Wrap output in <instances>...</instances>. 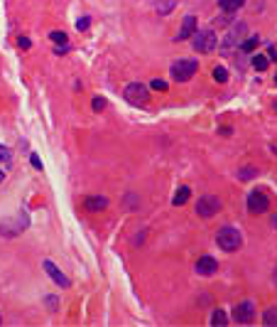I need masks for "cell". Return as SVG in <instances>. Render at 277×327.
<instances>
[{
	"mask_svg": "<svg viewBox=\"0 0 277 327\" xmlns=\"http://www.w3.org/2000/svg\"><path fill=\"white\" fill-rule=\"evenodd\" d=\"M91 106H93V111H103V108H106V101H103V98H101V96H96V98H93V103H91Z\"/></svg>",
	"mask_w": 277,
	"mask_h": 327,
	"instance_id": "24",
	"label": "cell"
},
{
	"mask_svg": "<svg viewBox=\"0 0 277 327\" xmlns=\"http://www.w3.org/2000/svg\"><path fill=\"white\" fill-rule=\"evenodd\" d=\"M253 66H255L258 71H265V69L270 66V59H267L265 54H255V57H253Z\"/></svg>",
	"mask_w": 277,
	"mask_h": 327,
	"instance_id": "19",
	"label": "cell"
},
{
	"mask_svg": "<svg viewBox=\"0 0 277 327\" xmlns=\"http://www.w3.org/2000/svg\"><path fill=\"white\" fill-rule=\"evenodd\" d=\"M49 40H52L54 45H69V37H66V32H64V30H54V32H49Z\"/></svg>",
	"mask_w": 277,
	"mask_h": 327,
	"instance_id": "17",
	"label": "cell"
},
{
	"mask_svg": "<svg viewBox=\"0 0 277 327\" xmlns=\"http://www.w3.org/2000/svg\"><path fill=\"white\" fill-rule=\"evenodd\" d=\"M275 283H277V268H275Z\"/></svg>",
	"mask_w": 277,
	"mask_h": 327,
	"instance_id": "32",
	"label": "cell"
},
{
	"mask_svg": "<svg viewBox=\"0 0 277 327\" xmlns=\"http://www.w3.org/2000/svg\"><path fill=\"white\" fill-rule=\"evenodd\" d=\"M218 271V261L211 259V256H201L199 261H196V273H201V276H214Z\"/></svg>",
	"mask_w": 277,
	"mask_h": 327,
	"instance_id": "12",
	"label": "cell"
},
{
	"mask_svg": "<svg viewBox=\"0 0 277 327\" xmlns=\"http://www.w3.org/2000/svg\"><path fill=\"white\" fill-rule=\"evenodd\" d=\"M27 227V214H17V219H10V222H3V224H0V236H17L22 229Z\"/></svg>",
	"mask_w": 277,
	"mask_h": 327,
	"instance_id": "8",
	"label": "cell"
},
{
	"mask_svg": "<svg viewBox=\"0 0 277 327\" xmlns=\"http://www.w3.org/2000/svg\"><path fill=\"white\" fill-rule=\"evenodd\" d=\"M167 10H172V3H165V5L160 8V15H162V13H167Z\"/></svg>",
	"mask_w": 277,
	"mask_h": 327,
	"instance_id": "29",
	"label": "cell"
},
{
	"mask_svg": "<svg viewBox=\"0 0 277 327\" xmlns=\"http://www.w3.org/2000/svg\"><path fill=\"white\" fill-rule=\"evenodd\" d=\"M150 89H154V91H167V82H165V79H152V82H150Z\"/></svg>",
	"mask_w": 277,
	"mask_h": 327,
	"instance_id": "22",
	"label": "cell"
},
{
	"mask_svg": "<svg viewBox=\"0 0 277 327\" xmlns=\"http://www.w3.org/2000/svg\"><path fill=\"white\" fill-rule=\"evenodd\" d=\"M123 96H125V101H128V103H133V106H145V103L150 101V91H147V86H145V84H140V82L128 84Z\"/></svg>",
	"mask_w": 277,
	"mask_h": 327,
	"instance_id": "4",
	"label": "cell"
},
{
	"mask_svg": "<svg viewBox=\"0 0 277 327\" xmlns=\"http://www.w3.org/2000/svg\"><path fill=\"white\" fill-rule=\"evenodd\" d=\"M262 322H265L267 327H275V325H277V308H267L265 315H262Z\"/></svg>",
	"mask_w": 277,
	"mask_h": 327,
	"instance_id": "18",
	"label": "cell"
},
{
	"mask_svg": "<svg viewBox=\"0 0 277 327\" xmlns=\"http://www.w3.org/2000/svg\"><path fill=\"white\" fill-rule=\"evenodd\" d=\"M238 177H241V180H253V177H255V167H243V170L238 172Z\"/></svg>",
	"mask_w": 277,
	"mask_h": 327,
	"instance_id": "23",
	"label": "cell"
},
{
	"mask_svg": "<svg viewBox=\"0 0 277 327\" xmlns=\"http://www.w3.org/2000/svg\"><path fill=\"white\" fill-rule=\"evenodd\" d=\"M189 195H191V190H189V187H179V190H177V195H174V199H172V204H174V207H182V204H186Z\"/></svg>",
	"mask_w": 277,
	"mask_h": 327,
	"instance_id": "15",
	"label": "cell"
},
{
	"mask_svg": "<svg viewBox=\"0 0 277 327\" xmlns=\"http://www.w3.org/2000/svg\"><path fill=\"white\" fill-rule=\"evenodd\" d=\"M84 207H86V212H91V214H96V212H101V209H106L108 207V199L106 197H86L84 199Z\"/></svg>",
	"mask_w": 277,
	"mask_h": 327,
	"instance_id": "13",
	"label": "cell"
},
{
	"mask_svg": "<svg viewBox=\"0 0 277 327\" xmlns=\"http://www.w3.org/2000/svg\"><path fill=\"white\" fill-rule=\"evenodd\" d=\"M30 163H32V167H37V170H42V160H39V155H30Z\"/></svg>",
	"mask_w": 277,
	"mask_h": 327,
	"instance_id": "25",
	"label": "cell"
},
{
	"mask_svg": "<svg viewBox=\"0 0 277 327\" xmlns=\"http://www.w3.org/2000/svg\"><path fill=\"white\" fill-rule=\"evenodd\" d=\"M226 322H228V317H226V312L216 308V310L211 312V325H216V327H218V325H226Z\"/></svg>",
	"mask_w": 277,
	"mask_h": 327,
	"instance_id": "20",
	"label": "cell"
},
{
	"mask_svg": "<svg viewBox=\"0 0 277 327\" xmlns=\"http://www.w3.org/2000/svg\"><path fill=\"white\" fill-rule=\"evenodd\" d=\"M17 47H22V49H30V47H32V42H30L27 37H17Z\"/></svg>",
	"mask_w": 277,
	"mask_h": 327,
	"instance_id": "26",
	"label": "cell"
},
{
	"mask_svg": "<svg viewBox=\"0 0 277 327\" xmlns=\"http://www.w3.org/2000/svg\"><path fill=\"white\" fill-rule=\"evenodd\" d=\"M267 209H270L267 195H265L262 190H253V192L248 195V212H250V214H265Z\"/></svg>",
	"mask_w": 277,
	"mask_h": 327,
	"instance_id": "7",
	"label": "cell"
},
{
	"mask_svg": "<svg viewBox=\"0 0 277 327\" xmlns=\"http://www.w3.org/2000/svg\"><path fill=\"white\" fill-rule=\"evenodd\" d=\"M253 317H255V305H253L250 300L235 305V310H233V320H235V322L248 325V322H253Z\"/></svg>",
	"mask_w": 277,
	"mask_h": 327,
	"instance_id": "9",
	"label": "cell"
},
{
	"mask_svg": "<svg viewBox=\"0 0 277 327\" xmlns=\"http://www.w3.org/2000/svg\"><path fill=\"white\" fill-rule=\"evenodd\" d=\"M211 74H214V82H218V84H226V82H228V71H226L223 66H216Z\"/></svg>",
	"mask_w": 277,
	"mask_h": 327,
	"instance_id": "21",
	"label": "cell"
},
{
	"mask_svg": "<svg viewBox=\"0 0 277 327\" xmlns=\"http://www.w3.org/2000/svg\"><path fill=\"white\" fill-rule=\"evenodd\" d=\"M194 32H196V17L194 15H186L184 17V22H182V27H179V34H177V42H184V40H191L194 37Z\"/></svg>",
	"mask_w": 277,
	"mask_h": 327,
	"instance_id": "11",
	"label": "cell"
},
{
	"mask_svg": "<svg viewBox=\"0 0 277 327\" xmlns=\"http://www.w3.org/2000/svg\"><path fill=\"white\" fill-rule=\"evenodd\" d=\"M258 45H260L258 34H253V37H248V40H243V42H241V47H238V49H243V52H255V49H258Z\"/></svg>",
	"mask_w": 277,
	"mask_h": 327,
	"instance_id": "16",
	"label": "cell"
},
{
	"mask_svg": "<svg viewBox=\"0 0 277 327\" xmlns=\"http://www.w3.org/2000/svg\"><path fill=\"white\" fill-rule=\"evenodd\" d=\"M216 244L221 251H238L241 244H243V236H241V229H235V227H221L218 234H216Z\"/></svg>",
	"mask_w": 277,
	"mask_h": 327,
	"instance_id": "1",
	"label": "cell"
},
{
	"mask_svg": "<svg viewBox=\"0 0 277 327\" xmlns=\"http://www.w3.org/2000/svg\"><path fill=\"white\" fill-rule=\"evenodd\" d=\"M221 209V199L216 195H201L199 202H196V214L204 216V219H211L214 214H218Z\"/></svg>",
	"mask_w": 277,
	"mask_h": 327,
	"instance_id": "5",
	"label": "cell"
},
{
	"mask_svg": "<svg viewBox=\"0 0 277 327\" xmlns=\"http://www.w3.org/2000/svg\"><path fill=\"white\" fill-rule=\"evenodd\" d=\"M3 180H5V172H3V170H0V182H3Z\"/></svg>",
	"mask_w": 277,
	"mask_h": 327,
	"instance_id": "31",
	"label": "cell"
},
{
	"mask_svg": "<svg viewBox=\"0 0 277 327\" xmlns=\"http://www.w3.org/2000/svg\"><path fill=\"white\" fill-rule=\"evenodd\" d=\"M246 30H248V27H246V22H238V25H233V27L228 30V34H226V40H223L221 49H223V52H231L233 47H241Z\"/></svg>",
	"mask_w": 277,
	"mask_h": 327,
	"instance_id": "6",
	"label": "cell"
},
{
	"mask_svg": "<svg viewBox=\"0 0 277 327\" xmlns=\"http://www.w3.org/2000/svg\"><path fill=\"white\" fill-rule=\"evenodd\" d=\"M270 59H277V49L275 47H270Z\"/></svg>",
	"mask_w": 277,
	"mask_h": 327,
	"instance_id": "30",
	"label": "cell"
},
{
	"mask_svg": "<svg viewBox=\"0 0 277 327\" xmlns=\"http://www.w3.org/2000/svg\"><path fill=\"white\" fill-rule=\"evenodd\" d=\"M196 71H199V62L194 59H179L172 64V79L174 82H189Z\"/></svg>",
	"mask_w": 277,
	"mask_h": 327,
	"instance_id": "3",
	"label": "cell"
},
{
	"mask_svg": "<svg viewBox=\"0 0 277 327\" xmlns=\"http://www.w3.org/2000/svg\"><path fill=\"white\" fill-rule=\"evenodd\" d=\"M191 45H194L196 52L209 54V52H214L218 47V37H216V32H211V30H201V32H194Z\"/></svg>",
	"mask_w": 277,
	"mask_h": 327,
	"instance_id": "2",
	"label": "cell"
},
{
	"mask_svg": "<svg viewBox=\"0 0 277 327\" xmlns=\"http://www.w3.org/2000/svg\"><path fill=\"white\" fill-rule=\"evenodd\" d=\"M42 268L47 271V276H49V278H52V280H54L59 288H69V285H71V283H69V278H66V276H64V273H62V271H59V268H57V266H54L49 259H45V261H42Z\"/></svg>",
	"mask_w": 277,
	"mask_h": 327,
	"instance_id": "10",
	"label": "cell"
},
{
	"mask_svg": "<svg viewBox=\"0 0 277 327\" xmlns=\"http://www.w3.org/2000/svg\"><path fill=\"white\" fill-rule=\"evenodd\" d=\"M243 3H246V0H218V8L223 13H238L243 8Z\"/></svg>",
	"mask_w": 277,
	"mask_h": 327,
	"instance_id": "14",
	"label": "cell"
},
{
	"mask_svg": "<svg viewBox=\"0 0 277 327\" xmlns=\"http://www.w3.org/2000/svg\"><path fill=\"white\" fill-rule=\"evenodd\" d=\"M76 27H78V30H86V27H89V17H81V20L76 22Z\"/></svg>",
	"mask_w": 277,
	"mask_h": 327,
	"instance_id": "28",
	"label": "cell"
},
{
	"mask_svg": "<svg viewBox=\"0 0 277 327\" xmlns=\"http://www.w3.org/2000/svg\"><path fill=\"white\" fill-rule=\"evenodd\" d=\"M10 158V150L5 148V145H0V163H3V160H8Z\"/></svg>",
	"mask_w": 277,
	"mask_h": 327,
	"instance_id": "27",
	"label": "cell"
},
{
	"mask_svg": "<svg viewBox=\"0 0 277 327\" xmlns=\"http://www.w3.org/2000/svg\"><path fill=\"white\" fill-rule=\"evenodd\" d=\"M275 84H277V77H275Z\"/></svg>",
	"mask_w": 277,
	"mask_h": 327,
	"instance_id": "33",
	"label": "cell"
}]
</instances>
